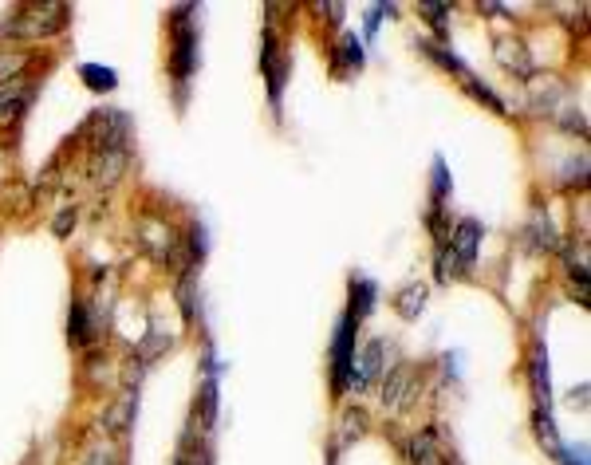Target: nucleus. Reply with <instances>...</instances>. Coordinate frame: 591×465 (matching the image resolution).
Listing matches in <instances>:
<instances>
[{"mask_svg": "<svg viewBox=\"0 0 591 465\" xmlns=\"http://www.w3.org/2000/svg\"><path fill=\"white\" fill-rule=\"evenodd\" d=\"M67 16H71L67 4H36V8L16 12V16L4 24V36H8V40H48V36L64 32Z\"/></svg>", "mask_w": 591, "mask_h": 465, "instance_id": "f257e3e1", "label": "nucleus"}, {"mask_svg": "<svg viewBox=\"0 0 591 465\" xmlns=\"http://www.w3.org/2000/svg\"><path fill=\"white\" fill-rule=\"evenodd\" d=\"M190 4H178L170 12V28H174V56H170V71L178 83H186L194 75L197 64V44H194V28H190Z\"/></svg>", "mask_w": 591, "mask_h": 465, "instance_id": "f03ea898", "label": "nucleus"}, {"mask_svg": "<svg viewBox=\"0 0 591 465\" xmlns=\"http://www.w3.org/2000/svg\"><path fill=\"white\" fill-rule=\"evenodd\" d=\"M355 332H359V320L347 312L335 328V339H331V387H335V395L347 391V379H351V367H355Z\"/></svg>", "mask_w": 591, "mask_h": 465, "instance_id": "7ed1b4c3", "label": "nucleus"}, {"mask_svg": "<svg viewBox=\"0 0 591 465\" xmlns=\"http://www.w3.org/2000/svg\"><path fill=\"white\" fill-rule=\"evenodd\" d=\"M288 56L280 52V44H276V32L272 28H264V44H261V71L264 79H268V95H272V107L280 111V95H284V79H288Z\"/></svg>", "mask_w": 591, "mask_h": 465, "instance_id": "20e7f679", "label": "nucleus"}, {"mask_svg": "<svg viewBox=\"0 0 591 465\" xmlns=\"http://www.w3.org/2000/svg\"><path fill=\"white\" fill-rule=\"evenodd\" d=\"M383 355H387V343L383 339H371L359 355H355V367H351V379H347V387L351 391H363V387H371L379 375H383Z\"/></svg>", "mask_w": 591, "mask_h": 465, "instance_id": "39448f33", "label": "nucleus"}, {"mask_svg": "<svg viewBox=\"0 0 591 465\" xmlns=\"http://www.w3.org/2000/svg\"><path fill=\"white\" fill-rule=\"evenodd\" d=\"M477 249H481V225L473 217H465L450 233V253H454V261H461V268H469L477 261Z\"/></svg>", "mask_w": 591, "mask_h": 465, "instance_id": "423d86ee", "label": "nucleus"}, {"mask_svg": "<svg viewBox=\"0 0 591 465\" xmlns=\"http://www.w3.org/2000/svg\"><path fill=\"white\" fill-rule=\"evenodd\" d=\"M493 56H497V64L505 67V71H513V75H521V79L532 75V56H528L525 44L513 40V36H501V40L493 44Z\"/></svg>", "mask_w": 591, "mask_h": 465, "instance_id": "0eeeda50", "label": "nucleus"}, {"mask_svg": "<svg viewBox=\"0 0 591 465\" xmlns=\"http://www.w3.org/2000/svg\"><path fill=\"white\" fill-rule=\"evenodd\" d=\"M410 391H414V367L410 363H398L391 375L383 379V406H391V410H402L406 399H410Z\"/></svg>", "mask_w": 591, "mask_h": 465, "instance_id": "6e6552de", "label": "nucleus"}, {"mask_svg": "<svg viewBox=\"0 0 591 465\" xmlns=\"http://www.w3.org/2000/svg\"><path fill=\"white\" fill-rule=\"evenodd\" d=\"M367 434V410H343V418H339V430H335V438H331V462L355 442V438H363Z\"/></svg>", "mask_w": 591, "mask_h": 465, "instance_id": "1a4fd4ad", "label": "nucleus"}, {"mask_svg": "<svg viewBox=\"0 0 591 465\" xmlns=\"http://www.w3.org/2000/svg\"><path fill=\"white\" fill-rule=\"evenodd\" d=\"M331 67H335V75H355L359 67H363V40L359 36H351V32H343L339 36V44H335V56H331Z\"/></svg>", "mask_w": 591, "mask_h": 465, "instance_id": "9d476101", "label": "nucleus"}, {"mask_svg": "<svg viewBox=\"0 0 591 465\" xmlns=\"http://www.w3.org/2000/svg\"><path fill=\"white\" fill-rule=\"evenodd\" d=\"M103 131H99V150H127L131 138V119L123 111H103Z\"/></svg>", "mask_w": 591, "mask_h": 465, "instance_id": "9b49d317", "label": "nucleus"}, {"mask_svg": "<svg viewBox=\"0 0 591 465\" xmlns=\"http://www.w3.org/2000/svg\"><path fill=\"white\" fill-rule=\"evenodd\" d=\"M142 245L150 249L154 261H166L174 253V229L166 221H142Z\"/></svg>", "mask_w": 591, "mask_h": 465, "instance_id": "f8f14e48", "label": "nucleus"}, {"mask_svg": "<svg viewBox=\"0 0 591 465\" xmlns=\"http://www.w3.org/2000/svg\"><path fill=\"white\" fill-rule=\"evenodd\" d=\"M91 335H95V320H91L87 304H83V300H71V312H67V339H71L75 347H87Z\"/></svg>", "mask_w": 591, "mask_h": 465, "instance_id": "ddd939ff", "label": "nucleus"}, {"mask_svg": "<svg viewBox=\"0 0 591 465\" xmlns=\"http://www.w3.org/2000/svg\"><path fill=\"white\" fill-rule=\"evenodd\" d=\"M95 182L99 186H115L123 178V166H127V150H99L95 154Z\"/></svg>", "mask_w": 591, "mask_h": 465, "instance_id": "4468645a", "label": "nucleus"}, {"mask_svg": "<svg viewBox=\"0 0 591 465\" xmlns=\"http://www.w3.org/2000/svg\"><path fill=\"white\" fill-rule=\"evenodd\" d=\"M375 296H379V288L367 280V276H351V316L355 320H367L371 316V308H375Z\"/></svg>", "mask_w": 591, "mask_h": 465, "instance_id": "2eb2a0df", "label": "nucleus"}, {"mask_svg": "<svg viewBox=\"0 0 591 465\" xmlns=\"http://www.w3.org/2000/svg\"><path fill=\"white\" fill-rule=\"evenodd\" d=\"M422 308H426V284H406V288L394 296V312H398L402 320H418Z\"/></svg>", "mask_w": 591, "mask_h": 465, "instance_id": "dca6fc26", "label": "nucleus"}, {"mask_svg": "<svg viewBox=\"0 0 591 465\" xmlns=\"http://www.w3.org/2000/svg\"><path fill=\"white\" fill-rule=\"evenodd\" d=\"M28 67H32V52H20V48H0V87H4V83H16Z\"/></svg>", "mask_w": 591, "mask_h": 465, "instance_id": "f3484780", "label": "nucleus"}, {"mask_svg": "<svg viewBox=\"0 0 591 465\" xmlns=\"http://www.w3.org/2000/svg\"><path fill=\"white\" fill-rule=\"evenodd\" d=\"M24 103H28V83H24V79H16V83H4V87H0V119L20 115V111H24Z\"/></svg>", "mask_w": 591, "mask_h": 465, "instance_id": "a211bd4d", "label": "nucleus"}, {"mask_svg": "<svg viewBox=\"0 0 591 465\" xmlns=\"http://www.w3.org/2000/svg\"><path fill=\"white\" fill-rule=\"evenodd\" d=\"M79 79H83V87H91V91H115V83H119L115 67H107V64H83L79 67Z\"/></svg>", "mask_w": 591, "mask_h": 465, "instance_id": "6ab92c4d", "label": "nucleus"}, {"mask_svg": "<svg viewBox=\"0 0 591 465\" xmlns=\"http://www.w3.org/2000/svg\"><path fill=\"white\" fill-rule=\"evenodd\" d=\"M434 450H442V434H438L434 426H422V430L410 438L406 458H410V462H418V458H426V454H434Z\"/></svg>", "mask_w": 591, "mask_h": 465, "instance_id": "aec40b11", "label": "nucleus"}, {"mask_svg": "<svg viewBox=\"0 0 591 465\" xmlns=\"http://www.w3.org/2000/svg\"><path fill=\"white\" fill-rule=\"evenodd\" d=\"M450 186H454V182H450L446 158H434V194H430V198H434V209H442V205H446V198H450Z\"/></svg>", "mask_w": 591, "mask_h": 465, "instance_id": "412c9836", "label": "nucleus"}, {"mask_svg": "<svg viewBox=\"0 0 591 465\" xmlns=\"http://www.w3.org/2000/svg\"><path fill=\"white\" fill-rule=\"evenodd\" d=\"M532 383H536V395L548 406V355H544V347L532 351Z\"/></svg>", "mask_w": 591, "mask_h": 465, "instance_id": "4be33fe9", "label": "nucleus"}, {"mask_svg": "<svg viewBox=\"0 0 591 465\" xmlns=\"http://www.w3.org/2000/svg\"><path fill=\"white\" fill-rule=\"evenodd\" d=\"M461 83H465V91H469V95H473V99H485V103H489V107H493V111H509V107H505V103H501V99H497V95H493V91H489V87H485V83H477V79H473V75H469V71H465V75H461Z\"/></svg>", "mask_w": 591, "mask_h": 465, "instance_id": "5701e85b", "label": "nucleus"}, {"mask_svg": "<svg viewBox=\"0 0 591 465\" xmlns=\"http://www.w3.org/2000/svg\"><path fill=\"white\" fill-rule=\"evenodd\" d=\"M422 52H426V56H434V60H438L442 67H450V71H458V75H465V64H461L454 52H442V48H434L430 40H422Z\"/></svg>", "mask_w": 591, "mask_h": 465, "instance_id": "b1692460", "label": "nucleus"}, {"mask_svg": "<svg viewBox=\"0 0 591 465\" xmlns=\"http://www.w3.org/2000/svg\"><path fill=\"white\" fill-rule=\"evenodd\" d=\"M387 12H394L391 4H371V8H367V40L379 32V24H383V16H387Z\"/></svg>", "mask_w": 591, "mask_h": 465, "instance_id": "393cba45", "label": "nucleus"}, {"mask_svg": "<svg viewBox=\"0 0 591 465\" xmlns=\"http://www.w3.org/2000/svg\"><path fill=\"white\" fill-rule=\"evenodd\" d=\"M83 465H119V458H115V450H111V446H91V450H87V462Z\"/></svg>", "mask_w": 591, "mask_h": 465, "instance_id": "a878e982", "label": "nucleus"}, {"mask_svg": "<svg viewBox=\"0 0 591 465\" xmlns=\"http://www.w3.org/2000/svg\"><path fill=\"white\" fill-rule=\"evenodd\" d=\"M422 16L438 28H446V4H422Z\"/></svg>", "mask_w": 591, "mask_h": 465, "instance_id": "bb28decb", "label": "nucleus"}, {"mask_svg": "<svg viewBox=\"0 0 591 465\" xmlns=\"http://www.w3.org/2000/svg\"><path fill=\"white\" fill-rule=\"evenodd\" d=\"M71 225H75V209H64V213L56 217V225H52V229H56V237H67V229H71Z\"/></svg>", "mask_w": 591, "mask_h": 465, "instance_id": "cd10ccee", "label": "nucleus"}, {"mask_svg": "<svg viewBox=\"0 0 591 465\" xmlns=\"http://www.w3.org/2000/svg\"><path fill=\"white\" fill-rule=\"evenodd\" d=\"M174 465H190V462H186V458H178V462H174Z\"/></svg>", "mask_w": 591, "mask_h": 465, "instance_id": "c85d7f7f", "label": "nucleus"}]
</instances>
